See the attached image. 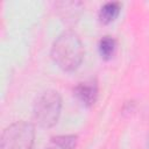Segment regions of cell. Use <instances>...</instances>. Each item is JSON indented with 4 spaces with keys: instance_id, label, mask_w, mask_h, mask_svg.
<instances>
[{
    "instance_id": "1",
    "label": "cell",
    "mask_w": 149,
    "mask_h": 149,
    "mask_svg": "<svg viewBox=\"0 0 149 149\" xmlns=\"http://www.w3.org/2000/svg\"><path fill=\"white\" fill-rule=\"evenodd\" d=\"M51 57L64 71L76 70L84 58V47L80 37L72 30L62 33L52 44Z\"/></svg>"
},
{
    "instance_id": "2",
    "label": "cell",
    "mask_w": 149,
    "mask_h": 149,
    "mask_svg": "<svg viewBox=\"0 0 149 149\" xmlns=\"http://www.w3.org/2000/svg\"><path fill=\"white\" fill-rule=\"evenodd\" d=\"M62 99L57 91L48 90L42 92L34 104V118L41 127H52L61 115Z\"/></svg>"
},
{
    "instance_id": "3",
    "label": "cell",
    "mask_w": 149,
    "mask_h": 149,
    "mask_svg": "<svg viewBox=\"0 0 149 149\" xmlns=\"http://www.w3.org/2000/svg\"><path fill=\"white\" fill-rule=\"evenodd\" d=\"M35 141V129L31 123L17 121L3 129L1 149H31Z\"/></svg>"
},
{
    "instance_id": "4",
    "label": "cell",
    "mask_w": 149,
    "mask_h": 149,
    "mask_svg": "<svg viewBox=\"0 0 149 149\" xmlns=\"http://www.w3.org/2000/svg\"><path fill=\"white\" fill-rule=\"evenodd\" d=\"M74 93L78 97V99L86 106H91L95 102L97 97H98V87L97 84L92 80L79 83L76 88Z\"/></svg>"
},
{
    "instance_id": "5",
    "label": "cell",
    "mask_w": 149,
    "mask_h": 149,
    "mask_svg": "<svg viewBox=\"0 0 149 149\" xmlns=\"http://www.w3.org/2000/svg\"><path fill=\"white\" fill-rule=\"evenodd\" d=\"M120 12V3L115 1L106 2L99 12V17L104 23H109L115 20V17L119 15Z\"/></svg>"
},
{
    "instance_id": "6",
    "label": "cell",
    "mask_w": 149,
    "mask_h": 149,
    "mask_svg": "<svg viewBox=\"0 0 149 149\" xmlns=\"http://www.w3.org/2000/svg\"><path fill=\"white\" fill-rule=\"evenodd\" d=\"M116 48L115 40L111 36H104L99 42V52L102 58L108 59L113 56Z\"/></svg>"
},
{
    "instance_id": "7",
    "label": "cell",
    "mask_w": 149,
    "mask_h": 149,
    "mask_svg": "<svg viewBox=\"0 0 149 149\" xmlns=\"http://www.w3.org/2000/svg\"><path fill=\"white\" fill-rule=\"evenodd\" d=\"M52 142L61 149H74L77 144L76 135H58L52 137Z\"/></svg>"
}]
</instances>
